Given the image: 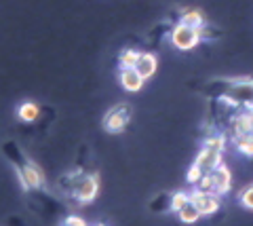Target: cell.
Listing matches in <instances>:
<instances>
[{"label": "cell", "instance_id": "cell-7", "mask_svg": "<svg viewBox=\"0 0 253 226\" xmlns=\"http://www.w3.org/2000/svg\"><path fill=\"white\" fill-rule=\"evenodd\" d=\"M19 180H21V186L26 190L28 188H41L44 184V176L36 163H26V165L19 169Z\"/></svg>", "mask_w": 253, "mask_h": 226}, {"label": "cell", "instance_id": "cell-19", "mask_svg": "<svg viewBox=\"0 0 253 226\" xmlns=\"http://www.w3.org/2000/svg\"><path fill=\"white\" fill-rule=\"evenodd\" d=\"M203 176H205V171H203L199 165H196V163H192V167H190L188 174H186V180H188V184H194V186H196Z\"/></svg>", "mask_w": 253, "mask_h": 226}, {"label": "cell", "instance_id": "cell-22", "mask_svg": "<svg viewBox=\"0 0 253 226\" xmlns=\"http://www.w3.org/2000/svg\"><path fill=\"white\" fill-rule=\"evenodd\" d=\"M66 224H76V226H84V220H83L81 216H68Z\"/></svg>", "mask_w": 253, "mask_h": 226}, {"label": "cell", "instance_id": "cell-13", "mask_svg": "<svg viewBox=\"0 0 253 226\" xmlns=\"http://www.w3.org/2000/svg\"><path fill=\"white\" fill-rule=\"evenodd\" d=\"M177 216H179V220L184 222V224H194L196 220H199V218H203L201 212L196 209V205L192 203V201H188V203L177 212Z\"/></svg>", "mask_w": 253, "mask_h": 226}, {"label": "cell", "instance_id": "cell-9", "mask_svg": "<svg viewBox=\"0 0 253 226\" xmlns=\"http://www.w3.org/2000/svg\"><path fill=\"white\" fill-rule=\"evenodd\" d=\"M118 81H121L123 89L129 93H137L144 87V76H141L135 68H121V74H118Z\"/></svg>", "mask_w": 253, "mask_h": 226}, {"label": "cell", "instance_id": "cell-17", "mask_svg": "<svg viewBox=\"0 0 253 226\" xmlns=\"http://www.w3.org/2000/svg\"><path fill=\"white\" fill-rule=\"evenodd\" d=\"M137 59H139V51H135V49H125L121 53V68H135Z\"/></svg>", "mask_w": 253, "mask_h": 226}, {"label": "cell", "instance_id": "cell-6", "mask_svg": "<svg viewBox=\"0 0 253 226\" xmlns=\"http://www.w3.org/2000/svg\"><path fill=\"white\" fill-rule=\"evenodd\" d=\"M230 136H232V139L234 137L253 136V108H241V112L232 116Z\"/></svg>", "mask_w": 253, "mask_h": 226}, {"label": "cell", "instance_id": "cell-3", "mask_svg": "<svg viewBox=\"0 0 253 226\" xmlns=\"http://www.w3.org/2000/svg\"><path fill=\"white\" fill-rule=\"evenodd\" d=\"M201 32L192 26H186L184 21H179L175 28L171 30V43L179 51H192L196 49V45L201 43Z\"/></svg>", "mask_w": 253, "mask_h": 226}, {"label": "cell", "instance_id": "cell-8", "mask_svg": "<svg viewBox=\"0 0 253 226\" xmlns=\"http://www.w3.org/2000/svg\"><path fill=\"white\" fill-rule=\"evenodd\" d=\"M221 157H224V152H221V150H215V148H211V146L205 144L201 148V152H199V157H196L194 163L205 171V174H209V171H213L221 163Z\"/></svg>", "mask_w": 253, "mask_h": 226}, {"label": "cell", "instance_id": "cell-18", "mask_svg": "<svg viewBox=\"0 0 253 226\" xmlns=\"http://www.w3.org/2000/svg\"><path fill=\"white\" fill-rule=\"evenodd\" d=\"M205 144L211 146V148H215V150H221V152H224V150H226V136H221V134L209 136L207 139H205Z\"/></svg>", "mask_w": 253, "mask_h": 226}, {"label": "cell", "instance_id": "cell-10", "mask_svg": "<svg viewBox=\"0 0 253 226\" xmlns=\"http://www.w3.org/2000/svg\"><path fill=\"white\" fill-rule=\"evenodd\" d=\"M211 176H213V184H215V192L219 194V197L232 188V174L224 163H219V165L211 171Z\"/></svg>", "mask_w": 253, "mask_h": 226}, {"label": "cell", "instance_id": "cell-5", "mask_svg": "<svg viewBox=\"0 0 253 226\" xmlns=\"http://www.w3.org/2000/svg\"><path fill=\"white\" fill-rule=\"evenodd\" d=\"M129 119H131L129 106L118 104V106H114L112 110L106 114V119H104V129L110 131V134H121V131L126 127Z\"/></svg>", "mask_w": 253, "mask_h": 226}, {"label": "cell", "instance_id": "cell-20", "mask_svg": "<svg viewBox=\"0 0 253 226\" xmlns=\"http://www.w3.org/2000/svg\"><path fill=\"white\" fill-rule=\"evenodd\" d=\"M239 199H241L243 207H247V209H251V212H253V184H249L247 188H243V190H241Z\"/></svg>", "mask_w": 253, "mask_h": 226}, {"label": "cell", "instance_id": "cell-2", "mask_svg": "<svg viewBox=\"0 0 253 226\" xmlns=\"http://www.w3.org/2000/svg\"><path fill=\"white\" fill-rule=\"evenodd\" d=\"M70 180H72V192L78 199V203H91V201L97 197L99 192V180L97 176H83L81 169H76L70 174Z\"/></svg>", "mask_w": 253, "mask_h": 226}, {"label": "cell", "instance_id": "cell-16", "mask_svg": "<svg viewBox=\"0 0 253 226\" xmlns=\"http://www.w3.org/2000/svg\"><path fill=\"white\" fill-rule=\"evenodd\" d=\"M190 201V194L188 192H184V190H179V192H175V194H171V201H169V209L171 212H179L181 207H184L186 203Z\"/></svg>", "mask_w": 253, "mask_h": 226}, {"label": "cell", "instance_id": "cell-15", "mask_svg": "<svg viewBox=\"0 0 253 226\" xmlns=\"http://www.w3.org/2000/svg\"><path fill=\"white\" fill-rule=\"evenodd\" d=\"M234 148L245 157H253V136H245V137H234Z\"/></svg>", "mask_w": 253, "mask_h": 226}, {"label": "cell", "instance_id": "cell-14", "mask_svg": "<svg viewBox=\"0 0 253 226\" xmlns=\"http://www.w3.org/2000/svg\"><path fill=\"white\" fill-rule=\"evenodd\" d=\"M179 21H184L186 26H192V28H203L205 26V17H203V13L201 11H196V9H184V13H181V19Z\"/></svg>", "mask_w": 253, "mask_h": 226}, {"label": "cell", "instance_id": "cell-4", "mask_svg": "<svg viewBox=\"0 0 253 226\" xmlns=\"http://www.w3.org/2000/svg\"><path fill=\"white\" fill-rule=\"evenodd\" d=\"M190 201L196 205V209L201 212V216H213L219 209V194L215 192H209V190H201V188H194L192 194H190Z\"/></svg>", "mask_w": 253, "mask_h": 226}, {"label": "cell", "instance_id": "cell-11", "mask_svg": "<svg viewBox=\"0 0 253 226\" xmlns=\"http://www.w3.org/2000/svg\"><path fill=\"white\" fill-rule=\"evenodd\" d=\"M135 70L141 76H144V81L152 79V76L156 74V70H158V57L154 55V53H139Z\"/></svg>", "mask_w": 253, "mask_h": 226}, {"label": "cell", "instance_id": "cell-12", "mask_svg": "<svg viewBox=\"0 0 253 226\" xmlns=\"http://www.w3.org/2000/svg\"><path fill=\"white\" fill-rule=\"evenodd\" d=\"M17 116L23 123H34L38 116H41V106L34 104V102H23L17 108Z\"/></svg>", "mask_w": 253, "mask_h": 226}, {"label": "cell", "instance_id": "cell-1", "mask_svg": "<svg viewBox=\"0 0 253 226\" xmlns=\"http://www.w3.org/2000/svg\"><path fill=\"white\" fill-rule=\"evenodd\" d=\"M221 102L236 108H253V79H236L230 83Z\"/></svg>", "mask_w": 253, "mask_h": 226}, {"label": "cell", "instance_id": "cell-21", "mask_svg": "<svg viewBox=\"0 0 253 226\" xmlns=\"http://www.w3.org/2000/svg\"><path fill=\"white\" fill-rule=\"evenodd\" d=\"M196 188H201V190H209V192H215V184H213V176H211V171L209 174H205L199 184H196ZM217 194V192H215Z\"/></svg>", "mask_w": 253, "mask_h": 226}]
</instances>
